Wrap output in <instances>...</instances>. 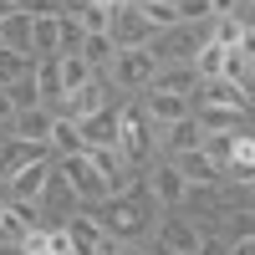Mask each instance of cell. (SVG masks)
<instances>
[{
    "label": "cell",
    "instance_id": "obj_7",
    "mask_svg": "<svg viewBox=\"0 0 255 255\" xmlns=\"http://www.w3.org/2000/svg\"><path fill=\"white\" fill-rule=\"evenodd\" d=\"M189 102H194V108H230V113H250V92H245V87H235L230 77H209V82H199Z\"/></svg>",
    "mask_w": 255,
    "mask_h": 255
},
{
    "label": "cell",
    "instance_id": "obj_10",
    "mask_svg": "<svg viewBox=\"0 0 255 255\" xmlns=\"http://www.w3.org/2000/svg\"><path fill=\"white\" fill-rule=\"evenodd\" d=\"M77 133H82V148H118V108H102L92 118H82Z\"/></svg>",
    "mask_w": 255,
    "mask_h": 255
},
{
    "label": "cell",
    "instance_id": "obj_18",
    "mask_svg": "<svg viewBox=\"0 0 255 255\" xmlns=\"http://www.w3.org/2000/svg\"><path fill=\"white\" fill-rule=\"evenodd\" d=\"M225 77L235 82V87H245V92H250V77H255V46H250V41L230 46V56H225Z\"/></svg>",
    "mask_w": 255,
    "mask_h": 255
},
{
    "label": "cell",
    "instance_id": "obj_16",
    "mask_svg": "<svg viewBox=\"0 0 255 255\" xmlns=\"http://www.w3.org/2000/svg\"><path fill=\"white\" fill-rule=\"evenodd\" d=\"M194 87H199V77H194V67H184V61L158 67L153 82H148V92H179V97H194Z\"/></svg>",
    "mask_w": 255,
    "mask_h": 255
},
{
    "label": "cell",
    "instance_id": "obj_2",
    "mask_svg": "<svg viewBox=\"0 0 255 255\" xmlns=\"http://www.w3.org/2000/svg\"><path fill=\"white\" fill-rule=\"evenodd\" d=\"M148 113L143 102H128V108H118V153L133 163V168H148L153 163V133H148Z\"/></svg>",
    "mask_w": 255,
    "mask_h": 255
},
{
    "label": "cell",
    "instance_id": "obj_25",
    "mask_svg": "<svg viewBox=\"0 0 255 255\" xmlns=\"http://www.w3.org/2000/svg\"><path fill=\"white\" fill-rule=\"evenodd\" d=\"M77 56L87 61V67H92L97 77H102V72L113 67V41H108V36H87V41H82V51H77Z\"/></svg>",
    "mask_w": 255,
    "mask_h": 255
},
{
    "label": "cell",
    "instance_id": "obj_21",
    "mask_svg": "<svg viewBox=\"0 0 255 255\" xmlns=\"http://www.w3.org/2000/svg\"><path fill=\"white\" fill-rule=\"evenodd\" d=\"M56 77H61V92H82V87H87V82L97 77L92 67H87V61H82V56H56Z\"/></svg>",
    "mask_w": 255,
    "mask_h": 255
},
{
    "label": "cell",
    "instance_id": "obj_13",
    "mask_svg": "<svg viewBox=\"0 0 255 255\" xmlns=\"http://www.w3.org/2000/svg\"><path fill=\"white\" fill-rule=\"evenodd\" d=\"M189 108L194 102L189 97H179V92H143V113H148V123H179V118H189Z\"/></svg>",
    "mask_w": 255,
    "mask_h": 255
},
{
    "label": "cell",
    "instance_id": "obj_20",
    "mask_svg": "<svg viewBox=\"0 0 255 255\" xmlns=\"http://www.w3.org/2000/svg\"><path fill=\"white\" fill-rule=\"evenodd\" d=\"M0 46L5 51H20V56H31V15L20 10L10 20H0Z\"/></svg>",
    "mask_w": 255,
    "mask_h": 255
},
{
    "label": "cell",
    "instance_id": "obj_34",
    "mask_svg": "<svg viewBox=\"0 0 255 255\" xmlns=\"http://www.w3.org/2000/svg\"><path fill=\"white\" fill-rule=\"evenodd\" d=\"M0 51H5V46H0Z\"/></svg>",
    "mask_w": 255,
    "mask_h": 255
},
{
    "label": "cell",
    "instance_id": "obj_15",
    "mask_svg": "<svg viewBox=\"0 0 255 255\" xmlns=\"http://www.w3.org/2000/svg\"><path fill=\"white\" fill-rule=\"evenodd\" d=\"M204 133H250V113H230V108H189Z\"/></svg>",
    "mask_w": 255,
    "mask_h": 255
},
{
    "label": "cell",
    "instance_id": "obj_12",
    "mask_svg": "<svg viewBox=\"0 0 255 255\" xmlns=\"http://www.w3.org/2000/svg\"><path fill=\"white\" fill-rule=\"evenodd\" d=\"M194 245H199V230L189 225V220H179V215H163V220H158V250L194 255Z\"/></svg>",
    "mask_w": 255,
    "mask_h": 255
},
{
    "label": "cell",
    "instance_id": "obj_26",
    "mask_svg": "<svg viewBox=\"0 0 255 255\" xmlns=\"http://www.w3.org/2000/svg\"><path fill=\"white\" fill-rule=\"evenodd\" d=\"M46 255H72V235H67V225H46Z\"/></svg>",
    "mask_w": 255,
    "mask_h": 255
},
{
    "label": "cell",
    "instance_id": "obj_19",
    "mask_svg": "<svg viewBox=\"0 0 255 255\" xmlns=\"http://www.w3.org/2000/svg\"><path fill=\"white\" fill-rule=\"evenodd\" d=\"M225 56H230V46H220V41H204V46L194 51V77L199 82H209V77H225Z\"/></svg>",
    "mask_w": 255,
    "mask_h": 255
},
{
    "label": "cell",
    "instance_id": "obj_1",
    "mask_svg": "<svg viewBox=\"0 0 255 255\" xmlns=\"http://www.w3.org/2000/svg\"><path fill=\"white\" fill-rule=\"evenodd\" d=\"M102 225V235L108 240H133L148 230V184L138 179L128 194H113V199H102V215H92Z\"/></svg>",
    "mask_w": 255,
    "mask_h": 255
},
{
    "label": "cell",
    "instance_id": "obj_14",
    "mask_svg": "<svg viewBox=\"0 0 255 255\" xmlns=\"http://www.w3.org/2000/svg\"><path fill=\"white\" fill-rule=\"evenodd\" d=\"M51 123H56V118H51L46 108H26V113L10 118L5 133H10V138H26V143H46V138H51ZM46 148H51V143H46Z\"/></svg>",
    "mask_w": 255,
    "mask_h": 255
},
{
    "label": "cell",
    "instance_id": "obj_27",
    "mask_svg": "<svg viewBox=\"0 0 255 255\" xmlns=\"http://www.w3.org/2000/svg\"><path fill=\"white\" fill-rule=\"evenodd\" d=\"M26 15H46V20H56V15H67V0H26Z\"/></svg>",
    "mask_w": 255,
    "mask_h": 255
},
{
    "label": "cell",
    "instance_id": "obj_11",
    "mask_svg": "<svg viewBox=\"0 0 255 255\" xmlns=\"http://www.w3.org/2000/svg\"><path fill=\"white\" fill-rule=\"evenodd\" d=\"M41 158H56L46 143H26V138H5V148H0V179H10L15 168L26 163H41Z\"/></svg>",
    "mask_w": 255,
    "mask_h": 255
},
{
    "label": "cell",
    "instance_id": "obj_4",
    "mask_svg": "<svg viewBox=\"0 0 255 255\" xmlns=\"http://www.w3.org/2000/svg\"><path fill=\"white\" fill-rule=\"evenodd\" d=\"M153 72H158V61L143 46V51H113V67L102 77H108V87H118V92H148Z\"/></svg>",
    "mask_w": 255,
    "mask_h": 255
},
{
    "label": "cell",
    "instance_id": "obj_29",
    "mask_svg": "<svg viewBox=\"0 0 255 255\" xmlns=\"http://www.w3.org/2000/svg\"><path fill=\"white\" fill-rule=\"evenodd\" d=\"M230 255H255V235H250V230H245L235 245H230Z\"/></svg>",
    "mask_w": 255,
    "mask_h": 255
},
{
    "label": "cell",
    "instance_id": "obj_8",
    "mask_svg": "<svg viewBox=\"0 0 255 255\" xmlns=\"http://www.w3.org/2000/svg\"><path fill=\"white\" fill-rule=\"evenodd\" d=\"M168 163H174V174H179V179L189 184V194H194V189H215V184L225 179V174H220V163L209 158L204 148H189V153H174Z\"/></svg>",
    "mask_w": 255,
    "mask_h": 255
},
{
    "label": "cell",
    "instance_id": "obj_30",
    "mask_svg": "<svg viewBox=\"0 0 255 255\" xmlns=\"http://www.w3.org/2000/svg\"><path fill=\"white\" fill-rule=\"evenodd\" d=\"M26 10V0H0V20H10V15H20Z\"/></svg>",
    "mask_w": 255,
    "mask_h": 255
},
{
    "label": "cell",
    "instance_id": "obj_22",
    "mask_svg": "<svg viewBox=\"0 0 255 255\" xmlns=\"http://www.w3.org/2000/svg\"><path fill=\"white\" fill-rule=\"evenodd\" d=\"M46 143H51V153H56V158H67V153H82V133H77V123H72V118H56Z\"/></svg>",
    "mask_w": 255,
    "mask_h": 255
},
{
    "label": "cell",
    "instance_id": "obj_17",
    "mask_svg": "<svg viewBox=\"0 0 255 255\" xmlns=\"http://www.w3.org/2000/svg\"><path fill=\"white\" fill-rule=\"evenodd\" d=\"M204 143V128L194 118H179V123H168V133H163V148H168V158L174 153H189V148H199Z\"/></svg>",
    "mask_w": 255,
    "mask_h": 255
},
{
    "label": "cell",
    "instance_id": "obj_5",
    "mask_svg": "<svg viewBox=\"0 0 255 255\" xmlns=\"http://www.w3.org/2000/svg\"><path fill=\"white\" fill-rule=\"evenodd\" d=\"M108 41H113V51H143L148 41H153V31H148V20H143V10H138V0H128V5L113 10Z\"/></svg>",
    "mask_w": 255,
    "mask_h": 255
},
{
    "label": "cell",
    "instance_id": "obj_9",
    "mask_svg": "<svg viewBox=\"0 0 255 255\" xmlns=\"http://www.w3.org/2000/svg\"><path fill=\"white\" fill-rule=\"evenodd\" d=\"M143 184H148V199L163 204V209H174V204L189 199V184L174 174V163H153V174H143Z\"/></svg>",
    "mask_w": 255,
    "mask_h": 255
},
{
    "label": "cell",
    "instance_id": "obj_33",
    "mask_svg": "<svg viewBox=\"0 0 255 255\" xmlns=\"http://www.w3.org/2000/svg\"><path fill=\"white\" fill-rule=\"evenodd\" d=\"M0 255H26V250H20V245H0Z\"/></svg>",
    "mask_w": 255,
    "mask_h": 255
},
{
    "label": "cell",
    "instance_id": "obj_31",
    "mask_svg": "<svg viewBox=\"0 0 255 255\" xmlns=\"http://www.w3.org/2000/svg\"><path fill=\"white\" fill-rule=\"evenodd\" d=\"M10 118H15V108H10V97L0 92V128H10Z\"/></svg>",
    "mask_w": 255,
    "mask_h": 255
},
{
    "label": "cell",
    "instance_id": "obj_32",
    "mask_svg": "<svg viewBox=\"0 0 255 255\" xmlns=\"http://www.w3.org/2000/svg\"><path fill=\"white\" fill-rule=\"evenodd\" d=\"M235 10V0H209V15H230Z\"/></svg>",
    "mask_w": 255,
    "mask_h": 255
},
{
    "label": "cell",
    "instance_id": "obj_28",
    "mask_svg": "<svg viewBox=\"0 0 255 255\" xmlns=\"http://www.w3.org/2000/svg\"><path fill=\"white\" fill-rule=\"evenodd\" d=\"M194 255H230V240H220V235H199Z\"/></svg>",
    "mask_w": 255,
    "mask_h": 255
},
{
    "label": "cell",
    "instance_id": "obj_24",
    "mask_svg": "<svg viewBox=\"0 0 255 255\" xmlns=\"http://www.w3.org/2000/svg\"><path fill=\"white\" fill-rule=\"evenodd\" d=\"M82 41H87V31H82V26H77V15L67 10V15L56 20V56H77V51H82Z\"/></svg>",
    "mask_w": 255,
    "mask_h": 255
},
{
    "label": "cell",
    "instance_id": "obj_6",
    "mask_svg": "<svg viewBox=\"0 0 255 255\" xmlns=\"http://www.w3.org/2000/svg\"><path fill=\"white\" fill-rule=\"evenodd\" d=\"M51 168H56V158H41V163L15 168V174L5 179V199L10 204H41V199H46V184H51Z\"/></svg>",
    "mask_w": 255,
    "mask_h": 255
},
{
    "label": "cell",
    "instance_id": "obj_3",
    "mask_svg": "<svg viewBox=\"0 0 255 255\" xmlns=\"http://www.w3.org/2000/svg\"><path fill=\"white\" fill-rule=\"evenodd\" d=\"M56 179L67 184V194L82 199V204H102V199H108V184L97 179V168L87 163V153H67V158H56Z\"/></svg>",
    "mask_w": 255,
    "mask_h": 255
},
{
    "label": "cell",
    "instance_id": "obj_23",
    "mask_svg": "<svg viewBox=\"0 0 255 255\" xmlns=\"http://www.w3.org/2000/svg\"><path fill=\"white\" fill-rule=\"evenodd\" d=\"M36 72V56H20V51H0V87H15Z\"/></svg>",
    "mask_w": 255,
    "mask_h": 255
}]
</instances>
